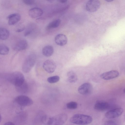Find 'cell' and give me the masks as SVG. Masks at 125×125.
<instances>
[{
  "mask_svg": "<svg viewBox=\"0 0 125 125\" xmlns=\"http://www.w3.org/2000/svg\"><path fill=\"white\" fill-rule=\"evenodd\" d=\"M92 121V118L90 116L79 114L73 115L70 120L71 123L78 125L88 124Z\"/></svg>",
  "mask_w": 125,
  "mask_h": 125,
  "instance_id": "cell-1",
  "label": "cell"
},
{
  "mask_svg": "<svg viewBox=\"0 0 125 125\" xmlns=\"http://www.w3.org/2000/svg\"><path fill=\"white\" fill-rule=\"evenodd\" d=\"M8 80L16 87L22 85L25 81L24 75L21 72L17 71L10 74L7 78Z\"/></svg>",
  "mask_w": 125,
  "mask_h": 125,
  "instance_id": "cell-2",
  "label": "cell"
},
{
  "mask_svg": "<svg viewBox=\"0 0 125 125\" xmlns=\"http://www.w3.org/2000/svg\"><path fill=\"white\" fill-rule=\"evenodd\" d=\"M36 60V55L31 53L24 60L22 65V70L25 73H29L34 66Z\"/></svg>",
  "mask_w": 125,
  "mask_h": 125,
  "instance_id": "cell-3",
  "label": "cell"
},
{
  "mask_svg": "<svg viewBox=\"0 0 125 125\" xmlns=\"http://www.w3.org/2000/svg\"><path fill=\"white\" fill-rule=\"evenodd\" d=\"M67 118V115L62 113L51 117H49L47 124L48 125H60L64 124Z\"/></svg>",
  "mask_w": 125,
  "mask_h": 125,
  "instance_id": "cell-4",
  "label": "cell"
},
{
  "mask_svg": "<svg viewBox=\"0 0 125 125\" xmlns=\"http://www.w3.org/2000/svg\"><path fill=\"white\" fill-rule=\"evenodd\" d=\"M16 102L19 105L23 106H29L32 105L33 102L28 96L21 95L17 96L15 99Z\"/></svg>",
  "mask_w": 125,
  "mask_h": 125,
  "instance_id": "cell-5",
  "label": "cell"
},
{
  "mask_svg": "<svg viewBox=\"0 0 125 125\" xmlns=\"http://www.w3.org/2000/svg\"><path fill=\"white\" fill-rule=\"evenodd\" d=\"M100 4L98 0H89L86 4V8L89 12H93L96 11L99 8Z\"/></svg>",
  "mask_w": 125,
  "mask_h": 125,
  "instance_id": "cell-6",
  "label": "cell"
},
{
  "mask_svg": "<svg viewBox=\"0 0 125 125\" xmlns=\"http://www.w3.org/2000/svg\"><path fill=\"white\" fill-rule=\"evenodd\" d=\"M93 89V86L89 83H85L82 84L78 87V92L83 95H87L90 94Z\"/></svg>",
  "mask_w": 125,
  "mask_h": 125,
  "instance_id": "cell-7",
  "label": "cell"
},
{
  "mask_svg": "<svg viewBox=\"0 0 125 125\" xmlns=\"http://www.w3.org/2000/svg\"><path fill=\"white\" fill-rule=\"evenodd\" d=\"M55 62L52 60H47L45 61L43 64V67L44 70L48 73H52L55 70L56 68Z\"/></svg>",
  "mask_w": 125,
  "mask_h": 125,
  "instance_id": "cell-8",
  "label": "cell"
},
{
  "mask_svg": "<svg viewBox=\"0 0 125 125\" xmlns=\"http://www.w3.org/2000/svg\"><path fill=\"white\" fill-rule=\"evenodd\" d=\"M123 112V108H117L108 111L105 115V117L108 118H113L119 117Z\"/></svg>",
  "mask_w": 125,
  "mask_h": 125,
  "instance_id": "cell-9",
  "label": "cell"
},
{
  "mask_svg": "<svg viewBox=\"0 0 125 125\" xmlns=\"http://www.w3.org/2000/svg\"><path fill=\"white\" fill-rule=\"evenodd\" d=\"M119 75V72L112 70L103 73L100 75L101 78L104 80H109L116 78Z\"/></svg>",
  "mask_w": 125,
  "mask_h": 125,
  "instance_id": "cell-10",
  "label": "cell"
},
{
  "mask_svg": "<svg viewBox=\"0 0 125 125\" xmlns=\"http://www.w3.org/2000/svg\"><path fill=\"white\" fill-rule=\"evenodd\" d=\"M109 104L107 102L104 101H99L94 104V109L99 111H104L107 110L110 108Z\"/></svg>",
  "mask_w": 125,
  "mask_h": 125,
  "instance_id": "cell-11",
  "label": "cell"
},
{
  "mask_svg": "<svg viewBox=\"0 0 125 125\" xmlns=\"http://www.w3.org/2000/svg\"><path fill=\"white\" fill-rule=\"evenodd\" d=\"M67 38L66 35L63 34L57 35L55 38V41L57 45L62 46L66 45L67 42Z\"/></svg>",
  "mask_w": 125,
  "mask_h": 125,
  "instance_id": "cell-12",
  "label": "cell"
},
{
  "mask_svg": "<svg viewBox=\"0 0 125 125\" xmlns=\"http://www.w3.org/2000/svg\"><path fill=\"white\" fill-rule=\"evenodd\" d=\"M43 13L42 10L41 8L34 7L30 9L29 11V16L33 18H35L41 16Z\"/></svg>",
  "mask_w": 125,
  "mask_h": 125,
  "instance_id": "cell-13",
  "label": "cell"
},
{
  "mask_svg": "<svg viewBox=\"0 0 125 125\" xmlns=\"http://www.w3.org/2000/svg\"><path fill=\"white\" fill-rule=\"evenodd\" d=\"M28 46V43L27 40L24 39H21L16 43L14 49L16 51H20L26 49Z\"/></svg>",
  "mask_w": 125,
  "mask_h": 125,
  "instance_id": "cell-14",
  "label": "cell"
},
{
  "mask_svg": "<svg viewBox=\"0 0 125 125\" xmlns=\"http://www.w3.org/2000/svg\"><path fill=\"white\" fill-rule=\"evenodd\" d=\"M7 18L8 19V24L10 25H13L20 20L21 16L18 13H14L8 15Z\"/></svg>",
  "mask_w": 125,
  "mask_h": 125,
  "instance_id": "cell-15",
  "label": "cell"
},
{
  "mask_svg": "<svg viewBox=\"0 0 125 125\" xmlns=\"http://www.w3.org/2000/svg\"><path fill=\"white\" fill-rule=\"evenodd\" d=\"M54 52L53 46L51 45H47L44 47L42 50L43 54L46 57L51 56Z\"/></svg>",
  "mask_w": 125,
  "mask_h": 125,
  "instance_id": "cell-16",
  "label": "cell"
},
{
  "mask_svg": "<svg viewBox=\"0 0 125 125\" xmlns=\"http://www.w3.org/2000/svg\"><path fill=\"white\" fill-rule=\"evenodd\" d=\"M10 33L9 31L6 28H0V39L2 40L7 39L9 37Z\"/></svg>",
  "mask_w": 125,
  "mask_h": 125,
  "instance_id": "cell-17",
  "label": "cell"
},
{
  "mask_svg": "<svg viewBox=\"0 0 125 125\" xmlns=\"http://www.w3.org/2000/svg\"><path fill=\"white\" fill-rule=\"evenodd\" d=\"M67 80L70 83H75L78 80L76 74L72 71H70L67 73Z\"/></svg>",
  "mask_w": 125,
  "mask_h": 125,
  "instance_id": "cell-18",
  "label": "cell"
},
{
  "mask_svg": "<svg viewBox=\"0 0 125 125\" xmlns=\"http://www.w3.org/2000/svg\"><path fill=\"white\" fill-rule=\"evenodd\" d=\"M61 21L59 19L54 20L50 22L47 25L46 28L49 30L58 27L60 25Z\"/></svg>",
  "mask_w": 125,
  "mask_h": 125,
  "instance_id": "cell-19",
  "label": "cell"
},
{
  "mask_svg": "<svg viewBox=\"0 0 125 125\" xmlns=\"http://www.w3.org/2000/svg\"><path fill=\"white\" fill-rule=\"evenodd\" d=\"M9 52V49L6 45L3 44L0 45V54L5 55L8 54Z\"/></svg>",
  "mask_w": 125,
  "mask_h": 125,
  "instance_id": "cell-20",
  "label": "cell"
},
{
  "mask_svg": "<svg viewBox=\"0 0 125 125\" xmlns=\"http://www.w3.org/2000/svg\"><path fill=\"white\" fill-rule=\"evenodd\" d=\"M60 79V78L59 76L55 75L49 77L47 79V81L49 83H53L58 82Z\"/></svg>",
  "mask_w": 125,
  "mask_h": 125,
  "instance_id": "cell-21",
  "label": "cell"
},
{
  "mask_svg": "<svg viewBox=\"0 0 125 125\" xmlns=\"http://www.w3.org/2000/svg\"><path fill=\"white\" fill-rule=\"evenodd\" d=\"M67 107L70 109H75L77 107L78 104L76 102L71 101L68 103L66 104Z\"/></svg>",
  "mask_w": 125,
  "mask_h": 125,
  "instance_id": "cell-22",
  "label": "cell"
},
{
  "mask_svg": "<svg viewBox=\"0 0 125 125\" xmlns=\"http://www.w3.org/2000/svg\"><path fill=\"white\" fill-rule=\"evenodd\" d=\"M33 30V28L31 26H28L25 30L24 33V36L26 37L30 35Z\"/></svg>",
  "mask_w": 125,
  "mask_h": 125,
  "instance_id": "cell-23",
  "label": "cell"
},
{
  "mask_svg": "<svg viewBox=\"0 0 125 125\" xmlns=\"http://www.w3.org/2000/svg\"><path fill=\"white\" fill-rule=\"evenodd\" d=\"M23 2L27 5H31L34 3V0H22Z\"/></svg>",
  "mask_w": 125,
  "mask_h": 125,
  "instance_id": "cell-24",
  "label": "cell"
},
{
  "mask_svg": "<svg viewBox=\"0 0 125 125\" xmlns=\"http://www.w3.org/2000/svg\"><path fill=\"white\" fill-rule=\"evenodd\" d=\"M105 125H116V123L114 121L109 120L106 121L105 123Z\"/></svg>",
  "mask_w": 125,
  "mask_h": 125,
  "instance_id": "cell-25",
  "label": "cell"
},
{
  "mask_svg": "<svg viewBox=\"0 0 125 125\" xmlns=\"http://www.w3.org/2000/svg\"><path fill=\"white\" fill-rule=\"evenodd\" d=\"M25 27H23L17 29L16 30V31L18 32H20L25 30Z\"/></svg>",
  "mask_w": 125,
  "mask_h": 125,
  "instance_id": "cell-26",
  "label": "cell"
},
{
  "mask_svg": "<svg viewBox=\"0 0 125 125\" xmlns=\"http://www.w3.org/2000/svg\"><path fill=\"white\" fill-rule=\"evenodd\" d=\"M4 125H14V124L12 122H9L5 123Z\"/></svg>",
  "mask_w": 125,
  "mask_h": 125,
  "instance_id": "cell-27",
  "label": "cell"
},
{
  "mask_svg": "<svg viewBox=\"0 0 125 125\" xmlns=\"http://www.w3.org/2000/svg\"><path fill=\"white\" fill-rule=\"evenodd\" d=\"M59 2L61 3H64L66 2L67 0H57Z\"/></svg>",
  "mask_w": 125,
  "mask_h": 125,
  "instance_id": "cell-28",
  "label": "cell"
},
{
  "mask_svg": "<svg viewBox=\"0 0 125 125\" xmlns=\"http://www.w3.org/2000/svg\"><path fill=\"white\" fill-rule=\"evenodd\" d=\"M50 2H52L54 1L55 0H46Z\"/></svg>",
  "mask_w": 125,
  "mask_h": 125,
  "instance_id": "cell-29",
  "label": "cell"
},
{
  "mask_svg": "<svg viewBox=\"0 0 125 125\" xmlns=\"http://www.w3.org/2000/svg\"><path fill=\"white\" fill-rule=\"evenodd\" d=\"M107 2H111L113 1L114 0H105Z\"/></svg>",
  "mask_w": 125,
  "mask_h": 125,
  "instance_id": "cell-30",
  "label": "cell"
},
{
  "mask_svg": "<svg viewBox=\"0 0 125 125\" xmlns=\"http://www.w3.org/2000/svg\"><path fill=\"white\" fill-rule=\"evenodd\" d=\"M1 120V117L0 114V123Z\"/></svg>",
  "mask_w": 125,
  "mask_h": 125,
  "instance_id": "cell-31",
  "label": "cell"
},
{
  "mask_svg": "<svg viewBox=\"0 0 125 125\" xmlns=\"http://www.w3.org/2000/svg\"><path fill=\"white\" fill-rule=\"evenodd\" d=\"M123 91L125 93V89H124V91Z\"/></svg>",
  "mask_w": 125,
  "mask_h": 125,
  "instance_id": "cell-32",
  "label": "cell"
}]
</instances>
